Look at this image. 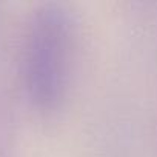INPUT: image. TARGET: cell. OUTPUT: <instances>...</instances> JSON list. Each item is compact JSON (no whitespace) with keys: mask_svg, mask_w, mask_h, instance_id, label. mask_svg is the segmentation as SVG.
Here are the masks:
<instances>
[{"mask_svg":"<svg viewBox=\"0 0 157 157\" xmlns=\"http://www.w3.org/2000/svg\"><path fill=\"white\" fill-rule=\"evenodd\" d=\"M71 19L57 3L39 6L31 17L23 74L29 99L40 109H52L62 100L69 72Z\"/></svg>","mask_w":157,"mask_h":157,"instance_id":"6da1fadb","label":"cell"}]
</instances>
